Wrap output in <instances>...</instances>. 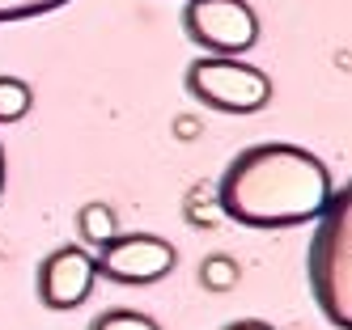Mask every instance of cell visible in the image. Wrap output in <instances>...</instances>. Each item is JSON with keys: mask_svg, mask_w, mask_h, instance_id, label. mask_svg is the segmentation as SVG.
<instances>
[{"mask_svg": "<svg viewBox=\"0 0 352 330\" xmlns=\"http://www.w3.org/2000/svg\"><path fill=\"white\" fill-rule=\"evenodd\" d=\"M331 174L301 144H250L225 165L217 182V212L246 228L310 224L331 203Z\"/></svg>", "mask_w": 352, "mask_h": 330, "instance_id": "6da1fadb", "label": "cell"}, {"mask_svg": "<svg viewBox=\"0 0 352 330\" xmlns=\"http://www.w3.org/2000/svg\"><path fill=\"white\" fill-rule=\"evenodd\" d=\"M314 224L306 263L314 305L336 330H352V195L336 191Z\"/></svg>", "mask_w": 352, "mask_h": 330, "instance_id": "7a4b0ae2", "label": "cell"}, {"mask_svg": "<svg viewBox=\"0 0 352 330\" xmlns=\"http://www.w3.org/2000/svg\"><path fill=\"white\" fill-rule=\"evenodd\" d=\"M187 93L221 115H255L272 102V76L246 60H191L187 68Z\"/></svg>", "mask_w": 352, "mask_h": 330, "instance_id": "3957f363", "label": "cell"}, {"mask_svg": "<svg viewBox=\"0 0 352 330\" xmlns=\"http://www.w3.org/2000/svg\"><path fill=\"white\" fill-rule=\"evenodd\" d=\"M183 30L208 56L238 60L259 43V13L246 0H183Z\"/></svg>", "mask_w": 352, "mask_h": 330, "instance_id": "277c9868", "label": "cell"}, {"mask_svg": "<svg viewBox=\"0 0 352 330\" xmlns=\"http://www.w3.org/2000/svg\"><path fill=\"white\" fill-rule=\"evenodd\" d=\"M174 259H179V250L157 233H119L94 254V267L115 284H157L174 271Z\"/></svg>", "mask_w": 352, "mask_h": 330, "instance_id": "5b68a950", "label": "cell"}, {"mask_svg": "<svg viewBox=\"0 0 352 330\" xmlns=\"http://www.w3.org/2000/svg\"><path fill=\"white\" fill-rule=\"evenodd\" d=\"M94 284H98V267L85 246H60L38 267V300L47 309H77L94 292Z\"/></svg>", "mask_w": 352, "mask_h": 330, "instance_id": "8992f818", "label": "cell"}, {"mask_svg": "<svg viewBox=\"0 0 352 330\" xmlns=\"http://www.w3.org/2000/svg\"><path fill=\"white\" fill-rule=\"evenodd\" d=\"M77 233H81V241L89 250H102L107 241H115L119 237V216H115V208H111V203H102V199L85 203V208L77 212Z\"/></svg>", "mask_w": 352, "mask_h": 330, "instance_id": "52a82bcc", "label": "cell"}, {"mask_svg": "<svg viewBox=\"0 0 352 330\" xmlns=\"http://www.w3.org/2000/svg\"><path fill=\"white\" fill-rule=\"evenodd\" d=\"M238 279H242V267L230 254H208L199 263V288L204 292H230V288H238Z\"/></svg>", "mask_w": 352, "mask_h": 330, "instance_id": "ba28073f", "label": "cell"}, {"mask_svg": "<svg viewBox=\"0 0 352 330\" xmlns=\"http://www.w3.org/2000/svg\"><path fill=\"white\" fill-rule=\"evenodd\" d=\"M30 106H34V89L21 76H0V123L26 119Z\"/></svg>", "mask_w": 352, "mask_h": 330, "instance_id": "9c48e42d", "label": "cell"}, {"mask_svg": "<svg viewBox=\"0 0 352 330\" xmlns=\"http://www.w3.org/2000/svg\"><path fill=\"white\" fill-rule=\"evenodd\" d=\"M89 330H162V326L157 318H148L140 309H107L89 322Z\"/></svg>", "mask_w": 352, "mask_h": 330, "instance_id": "30bf717a", "label": "cell"}, {"mask_svg": "<svg viewBox=\"0 0 352 330\" xmlns=\"http://www.w3.org/2000/svg\"><path fill=\"white\" fill-rule=\"evenodd\" d=\"M68 0H0V25L9 21H26V17H43V13H56L64 9Z\"/></svg>", "mask_w": 352, "mask_h": 330, "instance_id": "8fae6325", "label": "cell"}, {"mask_svg": "<svg viewBox=\"0 0 352 330\" xmlns=\"http://www.w3.org/2000/svg\"><path fill=\"white\" fill-rule=\"evenodd\" d=\"M225 330H276L272 322H259V318H238V322H230Z\"/></svg>", "mask_w": 352, "mask_h": 330, "instance_id": "7c38bea8", "label": "cell"}, {"mask_svg": "<svg viewBox=\"0 0 352 330\" xmlns=\"http://www.w3.org/2000/svg\"><path fill=\"white\" fill-rule=\"evenodd\" d=\"M195 136H199V123L183 115V119H179V140H195Z\"/></svg>", "mask_w": 352, "mask_h": 330, "instance_id": "4fadbf2b", "label": "cell"}, {"mask_svg": "<svg viewBox=\"0 0 352 330\" xmlns=\"http://www.w3.org/2000/svg\"><path fill=\"white\" fill-rule=\"evenodd\" d=\"M0 195H5V144H0Z\"/></svg>", "mask_w": 352, "mask_h": 330, "instance_id": "5bb4252c", "label": "cell"}]
</instances>
